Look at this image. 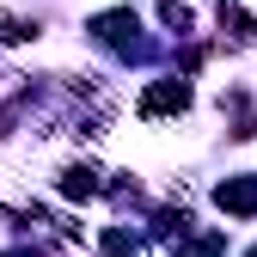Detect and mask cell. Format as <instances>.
<instances>
[{
	"instance_id": "9",
	"label": "cell",
	"mask_w": 257,
	"mask_h": 257,
	"mask_svg": "<svg viewBox=\"0 0 257 257\" xmlns=\"http://www.w3.org/2000/svg\"><path fill=\"white\" fill-rule=\"evenodd\" d=\"M7 257H37V251H7Z\"/></svg>"
},
{
	"instance_id": "8",
	"label": "cell",
	"mask_w": 257,
	"mask_h": 257,
	"mask_svg": "<svg viewBox=\"0 0 257 257\" xmlns=\"http://www.w3.org/2000/svg\"><path fill=\"white\" fill-rule=\"evenodd\" d=\"M25 37H37V31L19 25V19H0V43H25Z\"/></svg>"
},
{
	"instance_id": "10",
	"label": "cell",
	"mask_w": 257,
	"mask_h": 257,
	"mask_svg": "<svg viewBox=\"0 0 257 257\" xmlns=\"http://www.w3.org/2000/svg\"><path fill=\"white\" fill-rule=\"evenodd\" d=\"M245 257H257V251H245Z\"/></svg>"
},
{
	"instance_id": "3",
	"label": "cell",
	"mask_w": 257,
	"mask_h": 257,
	"mask_svg": "<svg viewBox=\"0 0 257 257\" xmlns=\"http://www.w3.org/2000/svg\"><path fill=\"white\" fill-rule=\"evenodd\" d=\"M214 202L227 208V214H257V178H227L214 190Z\"/></svg>"
},
{
	"instance_id": "4",
	"label": "cell",
	"mask_w": 257,
	"mask_h": 257,
	"mask_svg": "<svg viewBox=\"0 0 257 257\" xmlns=\"http://www.w3.org/2000/svg\"><path fill=\"white\" fill-rule=\"evenodd\" d=\"M61 190H68V196H98V172H92V166H68V172H61Z\"/></svg>"
},
{
	"instance_id": "7",
	"label": "cell",
	"mask_w": 257,
	"mask_h": 257,
	"mask_svg": "<svg viewBox=\"0 0 257 257\" xmlns=\"http://www.w3.org/2000/svg\"><path fill=\"white\" fill-rule=\"evenodd\" d=\"M104 251H110V257H135V239H128L122 227H110V233H104Z\"/></svg>"
},
{
	"instance_id": "1",
	"label": "cell",
	"mask_w": 257,
	"mask_h": 257,
	"mask_svg": "<svg viewBox=\"0 0 257 257\" xmlns=\"http://www.w3.org/2000/svg\"><path fill=\"white\" fill-rule=\"evenodd\" d=\"M92 31H98V43H110V49H122V55H147V43L135 37V13H98L92 19Z\"/></svg>"
},
{
	"instance_id": "6",
	"label": "cell",
	"mask_w": 257,
	"mask_h": 257,
	"mask_svg": "<svg viewBox=\"0 0 257 257\" xmlns=\"http://www.w3.org/2000/svg\"><path fill=\"white\" fill-rule=\"evenodd\" d=\"M220 245H227V239H220V233H202L196 245H184L178 257H220Z\"/></svg>"
},
{
	"instance_id": "5",
	"label": "cell",
	"mask_w": 257,
	"mask_h": 257,
	"mask_svg": "<svg viewBox=\"0 0 257 257\" xmlns=\"http://www.w3.org/2000/svg\"><path fill=\"white\" fill-rule=\"evenodd\" d=\"M220 31H227V37H239V43H251V37H257V19H251V13H239V7H227V0H220Z\"/></svg>"
},
{
	"instance_id": "2",
	"label": "cell",
	"mask_w": 257,
	"mask_h": 257,
	"mask_svg": "<svg viewBox=\"0 0 257 257\" xmlns=\"http://www.w3.org/2000/svg\"><path fill=\"white\" fill-rule=\"evenodd\" d=\"M184 104H190V86L184 80H159V86H147L141 116H166V110H184Z\"/></svg>"
}]
</instances>
